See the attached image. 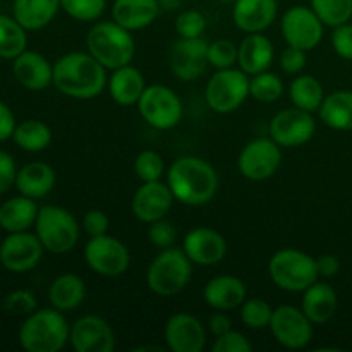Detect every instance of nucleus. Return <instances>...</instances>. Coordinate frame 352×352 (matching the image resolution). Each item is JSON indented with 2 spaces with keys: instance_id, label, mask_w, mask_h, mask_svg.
Here are the masks:
<instances>
[{
  "instance_id": "obj_35",
  "label": "nucleus",
  "mask_w": 352,
  "mask_h": 352,
  "mask_svg": "<svg viewBox=\"0 0 352 352\" xmlns=\"http://www.w3.org/2000/svg\"><path fill=\"white\" fill-rule=\"evenodd\" d=\"M26 47V30L17 23L16 17L0 16V57L16 58Z\"/></svg>"
},
{
  "instance_id": "obj_9",
  "label": "nucleus",
  "mask_w": 352,
  "mask_h": 352,
  "mask_svg": "<svg viewBox=\"0 0 352 352\" xmlns=\"http://www.w3.org/2000/svg\"><path fill=\"white\" fill-rule=\"evenodd\" d=\"M136 107L144 122L158 131L174 129L184 116L179 95L165 85L146 86Z\"/></svg>"
},
{
  "instance_id": "obj_29",
  "label": "nucleus",
  "mask_w": 352,
  "mask_h": 352,
  "mask_svg": "<svg viewBox=\"0 0 352 352\" xmlns=\"http://www.w3.org/2000/svg\"><path fill=\"white\" fill-rule=\"evenodd\" d=\"M60 10V0H14L12 14L26 31L47 28Z\"/></svg>"
},
{
  "instance_id": "obj_28",
  "label": "nucleus",
  "mask_w": 352,
  "mask_h": 352,
  "mask_svg": "<svg viewBox=\"0 0 352 352\" xmlns=\"http://www.w3.org/2000/svg\"><path fill=\"white\" fill-rule=\"evenodd\" d=\"M57 182V174L45 162H31L26 164L16 175L17 191L28 198L40 199L50 195Z\"/></svg>"
},
{
  "instance_id": "obj_47",
  "label": "nucleus",
  "mask_w": 352,
  "mask_h": 352,
  "mask_svg": "<svg viewBox=\"0 0 352 352\" xmlns=\"http://www.w3.org/2000/svg\"><path fill=\"white\" fill-rule=\"evenodd\" d=\"M110 229V220L107 217L105 212L102 210H88V212L82 215V230L88 234L89 237H98L109 234Z\"/></svg>"
},
{
  "instance_id": "obj_8",
  "label": "nucleus",
  "mask_w": 352,
  "mask_h": 352,
  "mask_svg": "<svg viewBox=\"0 0 352 352\" xmlns=\"http://www.w3.org/2000/svg\"><path fill=\"white\" fill-rule=\"evenodd\" d=\"M250 98V76L239 67L217 69L205 88L206 105L217 113H230Z\"/></svg>"
},
{
  "instance_id": "obj_31",
  "label": "nucleus",
  "mask_w": 352,
  "mask_h": 352,
  "mask_svg": "<svg viewBox=\"0 0 352 352\" xmlns=\"http://www.w3.org/2000/svg\"><path fill=\"white\" fill-rule=\"evenodd\" d=\"M40 208L36 201L28 196H17L0 206V227L6 232H23L34 226Z\"/></svg>"
},
{
  "instance_id": "obj_11",
  "label": "nucleus",
  "mask_w": 352,
  "mask_h": 352,
  "mask_svg": "<svg viewBox=\"0 0 352 352\" xmlns=\"http://www.w3.org/2000/svg\"><path fill=\"white\" fill-rule=\"evenodd\" d=\"M268 330L278 346L289 351L305 349L311 344L315 336L311 320L301 308L292 305H280L274 308Z\"/></svg>"
},
{
  "instance_id": "obj_40",
  "label": "nucleus",
  "mask_w": 352,
  "mask_h": 352,
  "mask_svg": "<svg viewBox=\"0 0 352 352\" xmlns=\"http://www.w3.org/2000/svg\"><path fill=\"white\" fill-rule=\"evenodd\" d=\"M60 9L79 23H96L107 10V0H60Z\"/></svg>"
},
{
  "instance_id": "obj_22",
  "label": "nucleus",
  "mask_w": 352,
  "mask_h": 352,
  "mask_svg": "<svg viewBox=\"0 0 352 352\" xmlns=\"http://www.w3.org/2000/svg\"><path fill=\"white\" fill-rule=\"evenodd\" d=\"M248 287L236 275H217L203 289V299L215 311H232L246 301Z\"/></svg>"
},
{
  "instance_id": "obj_44",
  "label": "nucleus",
  "mask_w": 352,
  "mask_h": 352,
  "mask_svg": "<svg viewBox=\"0 0 352 352\" xmlns=\"http://www.w3.org/2000/svg\"><path fill=\"white\" fill-rule=\"evenodd\" d=\"M148 239L158 250H167L174 246L177 241V229L168 220H157V222L148 223Z\"/></svg>"
},
{
  "instance_id": "obj_34",
  "label": "nucleus",
  "mask_w": 352,
  "mask_h": 352,
  "mask_svg": "<svg viewBox=\"0 0 352 352\" xmlns=\"http://www.w3.org/2000/svg\"><path fill=\"white\" fill-rule=\"evenodd\" d=\"M17 146L30 153H38L50 146L52 143V129L45 122L38 119H28L16 126L12 134Z\"/></svg>"
},
{
  "instance_id": "obj_21",
  "label": "nucleus",
  "mask_w": 352,
  "mask_h": 352,
  "mask_svg": "<svg viewBox=\"0 0 352 352\" xmlns=\"http://www.w3.org/2000/svg\"><path fill=\"white\" fill-rule=\"evenodd\" d=\"M277 0H236L232 3V21L243 33H263L277 19Z\"/></svg>"
},
{
  "instance_id": "obj_18",
  "label": "nucleus",
  "mask_w": 352,
  "mask_h": 352,
  "mask_svg": "<svg viewBox=\"0 0 352 352\" xmlns=\"http://www.w3.org/2000/svg\"><path fill=\"white\" fill-rule=\"evenodd\" d=\"M164 339L172 352H201L206 346L205 325L191 313H174L164 327Z\"/></svg>"
},
{
  "instance_id": "obj_25",
  "label": "nucleus",
  "mask_w": 352,
  "mask_h": 352,
  "mask_svg": "<svg viewBox=\"0 0 352 352\" xmlns=\"http://www.w3.org/2000/svg\"><path fill=\"white\" fill-rule=\"evenodd\" d=\"M275 58L274 43L263 33H251L244 36L239 43L237 67L243 69L248 76L260 74L270 69Z\"/></svg>"
},
{
  "instance_id": "obj_3",
  "label": "nucleus",
  "mask_w": 352,
  "mask_h": 352,
  "mask_svg": "<svg viewBox=\"0 0 352 352\" xmlns=\"http://www.w3.org/2000/svg\"><path fill=\"white\" fill-rule=\"evenodd\" d=\"M86 50L107 69L116 71L133 64L136 55V40L133 31L116 21H96L86 34Z\"/></svg>"
},
{
  "instance_id": "obj_26",
  "label": "nucleus",
  "mask_w": 352,
  "mask_h": 352,
  "mask_svg": "<svg viewBox=\"0 0 352 352\" xmlns=\"http://www.w3.org/2000/svg\"><path fill=\"white\" fill-rule=\"evenodd\" d=\"M146 86L143 72L134 67L133 64L112 71V74L109 76V82H107L110 98L120 107L138 105Z\"/></svg>"
},
{
  "instance_id": "obj_24",
  "label": "nucleus",
  "mask_w": 352,
  "mask_h": 352,
  "mask_svg": "<svg viewBox=\"0 0 352 352\" xmlns=\"http://www.w3.org/2000/svg\"><path fill=\"white\" fill-rule=\"evenodd\" d=\"M112 19L129 31L146 30L158 19L162 7L158 0H113Z\"/></svg>"
},
{
  "instance_id": "obj_32",
  "label": "nucleus",
  "mask_w": 352,
  "mask_h": 352,
  "mask_svg": "<svg viewBox=\"0 0 352 352\" xmlns=\"http://www.w3.org/2000/svg\"><path fill=\"white\" fill-rule=\"evenodd\" d=\"M318 116L333 131H352V91L339 89L325 96Z\"/></svg>"
},
{
  "instance_id": "obj_49",
  "label": "nucleus",
  "mask_w": 352,
  "mask_h": 352,
  "mask_svg": "<svg viewBox=\"0 0 352 352\" xmlns=\"http://www.w3.org/2000/svg\"><path fill=\"white\" fill-rule=\"evenodd\" d=\"M16 175L17 168L14 158L7 151L0 150V195L16 184Z\"/></svg>"
},
{
  "instance_id": "obj_53",
  "label": "nucleus",
  "mask_w": 352,
  "mask_h": 352,
  "mask_svg": "<svg viewBox=\"0 0 352 352\" xmlns=\"http://www.w3.org/2000/svg\"><path fill=\"white\" fill-rule=\"evenodd\" d=\"M158 2H160L162 10H174L177 9L181 0H158Z\"/></svg>"
},
{
  "instance_id": "obj_19",
  "label": "nucleus",
  "mask_w": 352,
  "mask_h": 352,
  "mask_svg": "<svg viewBox=\"0 0 352 352\" xmlns=\"http://www.w3.org/2000/svg\"><path fill=\"white\" fill-rule=\"evenodd\" d=\"M174 201L175 198L167 182H141L131 199V212H133L134 219H138L140 222L151 223L165 219L172 210Z\"/></svg>"
},
{
  "instance_id": "obj_7",
  "label": "nucleus",
  "mask_w": 352,
  "mask_h": 352,
  "mask_svg": "<svg viewBox=\"0 0 352 352\" xmlns=\"http://www.w3.org/2000/svg\"><path fill=\"white\" fill-rule=\"evenodd\" d=\"M38 239L43 248L54 254H65L79 243L81 227L78 219L62 206H41L34 222Z\"/></svg>"
},
{
  "instance_id": "obj_1",
  "label": "nucleus",
  "mask_w": 352,
  "mask_h": 352,
  "mask_svg": "<svg viewBox=\"0 0 352 352\" xmlns=\"http://www.w3.org/2000/svg\"><path fill=\"white\" fill-rule=\"evenodd\" d=\"M175 201L186 206H205L219 192L220 179L215 167L205 158L186 155L172 162L165 174Z\"/></svg>"
},
{
  "instance_id": "obj_33",
  "label": "nucleus",
  "mask_w": 352,
  "mask_h": 352,
  "mask_svg": "<svg viewBox=\"0 0 352 352\" xmlns=\"http://www.w3.org/2000/svg\"><path fill=\"white\" fill-rule=\"evenodd\" d=\"M289 98H291L292 107L315 113L318 112L325 100V89L315 76L301 72L289 85Z\"/></svg>"
},
{
  "instance_id": "obj_52",
  "label": "nucleus",
  "mask_w": 352,
  "mask_h": 352,
  "mask_svg": "<svg viewBox=\"0 0 352 352\" xmlns=\"http://www.w3.org/2000/svg\"><path fill=\"white\" fill-rule=\"evenodd\" d=\"M208 329L213 337H220L232 330V320L226 315V311H215L208 320Z\"/></svg>"
},
{
  "instance_id": "obj_13",
  "label": "nucleus",
  "mask_w": 352,
  "mask_h": 352,
  "mask_svg": "<svg viewBox=\"0 0 352 352\" xmlns=\"http://www.w3.org/2000/svg\"><path fill=\"white\" fill-rule=\"evenodd\" d=\"M282 164V146L270 136L256 138L244 144L237 157V168L244 179L253 182L267 181L277 174Z\"/></svg>"
},
{
  "instance_id": "obj_38",
  "label": "nucleus",
  "mask_w": 352,
  "mask_h": 352,
  "mask_svg": "<svg viewBox=\"0 0 352 352\" xmlns=\"http://www.w3.org/2000/svg\"><path fill=\"white\" fill-rule=\"evenodd\" d=\"M274 308L261 298H246L239 306V318L243 325L250 330H265L270 327Z\"/></svg>"
},
{
  "instance_id": "obj_30",
  "label": "nucleus",
  "mask_w": 352,
  "mask_h": 352,
  "mask_svg": "<svg viewBox=\"0 0 352 352\" xmlns=\"http://www.w3.org/2000/svg\"><path fill=\"white\" fill-rule=\"evenodd\" d=\"M86 284L79 275L62 274L55 278L48 289V301L52 308L62 313L74 311L85 302Z\"/></svg>"
},
{
  "instance_id": "obj_15",
  "label": "nucleus",
  "mask_w": 352,
  "mask_h": 352,
  "mask_svg": "<svg viewBox=\"0 0 352 352\" xmlns=\"http://www.w3.org/2000/svg\"><path fill=\"white\" fill-rule=\"evenodd\" d=\"M43 244L28 230L10 232L0 244V263L14 274H24L36 267L43 256Z\"/></svg>"
},
{
  "instance_id": "obj_37",
  "label": "nucleus",
  "mask_w": 352,
  "mask_h": 352,
  "mask_svg": "<svg viewBox=\"0 0 352 352\" xmlns=\"http://www.w3.org/2000/svg\"><path fill=\"white\" fill-rule=\"evenodd\" d=\"M309 7L330 28L349 23L352 17V0H309Z\"/></svg>"
},
{
  "instance_id": "obj_14",
  "label": "nucleus",
  "mask_w": 352,
  "mask_h": 352,
  "mask_svg": "<svg viewBox=\"0 0 352 352\" xmlns=\"http://www.w3.org/2000/svg\"><path fill=\"white\" fill-rule=\"evenodd\" d=\"M316 133L311 112L289 107L274 116L270 122V138L282 148H298L309 143Z\"/></svg>"
},
{
  "instance_id": "obj_20",
  "label": "nucleus",
  "mask_w": 352,
  "mask_h": 352,
  "mask_svg": "<svg viewBox=\"0 0 352 352\" xmlns=\"http://www.w3.org/2000/svg\"><path fill=\"white\" fill-rule=\"evenodd\" d=\"M182 250L192 265L213 267L226 258L227 241L212 227H195L184 236Z\"/></svg>"
},
{
  "instance_id": "obj_46",
  "label": "nucleus",
  "mask_w": 352,
  "mask_h": 352,
  "mask_svg": "<svg viewBox=\"0 0 352 352\" xmlns=\"http://www.w3.org/2000/svg\"><path fill=\"white\" fill-rule=\"evenodd\" d=\"M308 52L301 50V48L296 47H285L282 50L280 57H278V64H280V69L285 72V74L298 76L305 71L306 62H308V57H306Z\"/></svg>"
},
{
  "instance_id": "obj_54",
  "label": "nucleus",
  "mask_w": 352,
  "mask_h": 352,
  "mask_svg": "<svg viewBox=\"0 0 352 352\" xmlns=\"http://www.w3.org/2000/svg\"><path fill=\"white\" fill-rule=\"evenodd\" d=\"M220 2H223V3H234V2H236V0H220Z\"/></svg>"
},
{
  "instance_id": "obj_23",
  "label": "nucleus",
  "mask_w": 352,
  "mask_h": 352,
  "mask_svg": "<svg viewBox=\"0 0 352 352\" xmlns=\"http://www.w3.org/2000/svg\"><path fill=\"white\" fill-rule=\"evenodd\" d=\"M12 72L17 81L31 91H41L54 82V65L38 52L24 50L14 58Z\"/></svg>"
},
{
  "instance_id": "obj_12",
  "label": "nucleus",
  "mask_w": 352,
  "mask_h": 352,
  "mask_svg": "<svg viewBox=\"0 0 352 352\" xmlns=\"http://www.w3.org/2000/svg\"><path fill=\"white\" fill-rule=\"evenodd\" d=\"M280 31L289 47L315 50L323 40L325 24L308 6H292L280 19Z\"/></svg>"
},
{
  "instance_id": "obj_45",
  "label": "nucleus",
  "mask_w": 352,
  "mask_h": 352,
  "mask_svg": "<svg viewBox=\"0 0 352 352\" xmlns=\"http://www.w3.org/2000/svg\"><path fill=\"white\" fill-rule=\"evenodd\" d=\"M253 344L243 332L230 330L223 336L215 337L212 346V352H253Z\"/></svg>"
},
{
  "instance_id": "obj_36",
  "label": "nucleus",
  "mask_w": 352,
  "mask_h": 352,
  "mask_svg": "<svg viewBox=\"0 0 352 352\" xmlns=\"http://www.w3.org/2000/svg\"><path fill=\"white\" fill-rule=\"evenodd\" d=\"M284 81L270 71L250 76V96L260 103H274L284 95Z\"/></svg>"
},
{
  "instance_id": "obj_51",
  "label": "nucleus",
  "mask_w": 352,
  "mask_h": 352,
  "mask_svg": "<svg viewBox=\"0 0 352 352\" xmlns=\"http://www.w3.org/2000/svg\"><path fill=\"white\" fill-rule=\"evenodd\" d=\"M14 131H16V119L9 107L3 102H0V143L9 138H12Z\"/></svg>"
},
{
  "instance_id": "obj_42",
  "label": "nucleus",
  "mask_w": 352,
  "mask_h": 352,
  "mask_svg": "<svg viewBox=\"0 0 352 352\" xmlns=\"http://www.w3.org/2000/svg\"><path fill=\"white\" fill-rule=\"evenodd\" d=\"M206 30L205 14L196 9L182 10L175 19V31L179 38H201Z\"/></svg>"
},
{
  "instance_id": "obj_39",
  "label": "nucleus",
  "mask_w": 352,
  "mask_h": 352,
  "mask_svg": "<svg viewBox=\"0 0 352 352\" xmlns=\"http://www.w3.org/2000/svg\"><path fill=\"white\" fill-rule=\"evenodd\" d=\"M134 174L141 182L162 181L167 174L164 157L155 150H143L134 158Z\"/></svg>"
},
{
  "instance_id": "obj_16",
  "label": "nucleus",
  "mask_w": 352,
  "mask_h": 352,
  "mask_svg": "<svg viewBox=\"0 0 352 352\" xmlns=\"http://www.w3.org/2000/svg\"><path fill=\"white\" fill-rule=\"evenodd\" d=\"M208 43L203 38H179L170 48V69L181 81H196L205 74L208 62Z\"/></svg>"
},
{
  "instance_id": "obj_5",
  "label": "nucleus",
  "mask_w": 352,
  "mask_h": 352,
  "mask_svg": "<svg viewBox=\"0 0 352 352\" xmlns=\"http://www.w3.org/2000/svg\"><path fill=\"white\" fill-rule=\"evenodd\" d=\"M192 277V261L182 248H167L151 260L146 270V285L153 294L170 298L188 287Z\"/></svg>"
},
{
  "instance_id": "obj_17",
  "label": "nucleus",
  "mask_w": 352,
  "mask_h": 352,
  "mask_svg": "<svg viewBox=\"0 0 352 352\" xmlns=\"http://www.w3.org/2000/svg\"><path fill=\"white\" fill-rule=\"evenodd\" d=\"M69 344L76 352H113L116 333L105 318L85 315L71 325Z\"/></svg>"
},
{
  "instance_id": "obj_2",
  "label": "nucleus",
  "mask_w": 352,
  "mask_h": 352,
  "mask_svg": "<svg viewBox=\"0 0 352 352\" xmlns=\"http://www.w3.org/2000/svg\"><path fill=\"white\" fill-rule=\"evenodd\" d=\"M107 69L89 52H69L54 64L58 93L74 100H93L107 89Z\"/></svg>"
},
{
  "instance_id": "obj_43",
  "label": "nucleus",
  "mask_w": 352,
  "mask_h": 352,
  "mask_svg": "<svg viewBox=\"0 0 352 352\" xmlns=\"http://www.w3.org/2000/svg\"><path fill=\"white\" fill-rule=\"evenodd\" d=\"M36 298L31 291H26V289H17V291H12L3 301V309L10 315L16 316H28L33 311H36Z\"/></svg>"
},
{
  "instance_id": "obj_10",
  "label": "nucleus",
  "mask_w": 352,
  "mask_h": 352,
  "mask_svg": "<svg viewBox=\"0 0 352 352\" xmlns=\"http://www.w3.org/2000/svg\"><path fill=\"white\" fill-rule=\"evenodd\" d=\"M85 261L91 272L100 277L116 278L127 272L131 265V254L126 244L117 237L105 236L89 237L85 244Z\"/></svg>"
},
{
  "instance_id": "obj_50",
  "label": "nucleus",
  "mask_w": 352,
  "mask_h": 352,
  "mask_svg": "<svg viewBox=\"0 0 352 352\" xmlns=\"http://www.w3.org/2000/svg\"><path fill=\"white\" fill-rule=\"evenodd\" d=\"M316 267H318L320 277L330 278L339 274L342 263H340V260L336 254H322L320 258H316Z\"/></svg>"
},
{
  "instance_id": "obj_4",
  "label": "nucleus",
  "mask_w": 352,
  "mask_h": 352,
  "mask_svg": "<svg viewBox=\"0 0 352 352\" xmlns=\"http://www.w3.org/2000/svg\"><path fill=\"white\" fill-rule=\"evenodd\" d=\"M71 325L55 308L36 309L19 329V342L28 352H58L69 342Z\"/></svg>"
},
{
  "instance_id": "obj_27",
  "label": "nucleus",
  "mask_w": 352,
  "mask_h": 352,
  "mask_svg": "<svg viewBox=\"0 0 352 352\" xmlns=\"http://www.w3.org/2000/svg\"><path fill=\"white\" fill-rule=\"evenodd\" d=\"M339 299H337L336 289L325 282H318L309 285L302 292L301 309L306 313L313 325H323L336 316Z\"/></svg>"
},
{
  "instance_id": "obj_6",
  "label": "nucleus",
  "mask_w": 352,
  "mask_h": 352,
  "mask_svg": "<svg viewBox=\"0 0 352 352\" xmlns=\"http://www.w3.org/2000/svg\"><path fill=\"white\" fill-rule=\"evenodd\" d=\"M268 275L285 292H305L320 277L315 258L296 248L275 251L268 260Z\"/></svg>"
},
{
  "instance_id": "obj_41",
  "label": "nucleus",
  "mask_w": 352,
  "mask_h": 352,
  "mask_svg": "<svg viewBox=\"0 0 352 352\" xmlns=\"http://www.w3.org/2000/svg\"><path fill=\"white\" fill-rule=\"evenodd\" d=\"M237 54H239V45L227 38H219L208 43V62L215 69L236 67Z\"/></svg>"
},
{
  "instance_id": "obj_48",
  "label": "nucleus",
  "mask_w": 352,
  "mask_h": 352,
  "mask_svg": "<svg viewBox=\"0 0 352 352\" xmlns=\"http://www.w3.org/2000/svg\"><path fill=\"white\" fill-rule=\"evenodd\" d=\"M332 47L339 57L352 60V24L346 23L333 28Z\"/></svg>"
}]
</instances>
